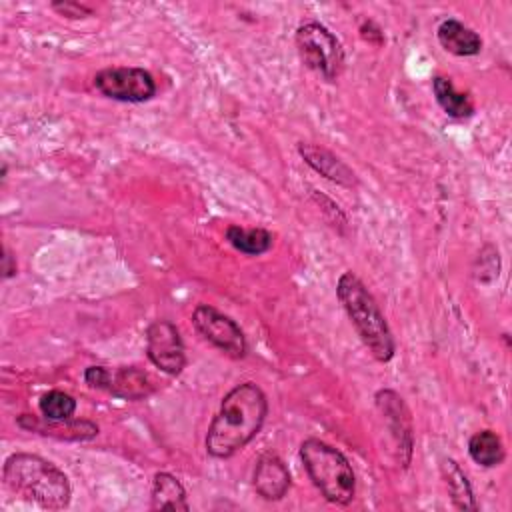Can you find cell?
I'll use <instances>...</instances> for the list:
<instances>
[{
  "label": "cell",
  "instance_id": "obj_19",
  "mask_svg": "<svg viewBox=\"0 0 512 512\" xmlns=\"http://www.w3.org/2000/svg\"><path fill=\"white\" fill-rule=\"evenodd\" d=\"M468 454L470 458L484 466V468H494L502 464L506 452L500 436L492 430H480L468 440Z\"/></svg>",
  "mask_w": 512,
  "mask_h": 512
},
{
  "label": "cell",
  "instance_id": "obj_9",
  "mask_svg": "<svg viewBox=\"0 0 512 512\" xmlns=\"http://www.w3.org/2000/svg\"><path fill=\"white\" fill-rule=\"evenodd\" d=\"M374 402L378 412L386 420V426L394 440L396 454L402 468H408L412 460V450H414V428H412L410 410L406 408L402 396H398L390 388L378 390L374 396Z\"/></svg>",
  "mask_w": 512,
  "mask_h": 512
},
{
  "label": "cell",
  "instance_id": "obj_12",
  "mask_svg": "<svg viewBox=\"0 0 512 512\" xmlns=\"http://www.w3.org/2000/svg\"><path fill=\"white\" fill-rule=\"evenodd\" d=\"M18 426L42 436H52L58 440H92L98 434V426L90 420H50V418H38L30 414H22L18 418Z\"/></svg>",
  "mask_w": 512,
  "mask_h": 512
},
{
  "label": "cell",
  "instance_id": "obj_14",
  "mask_svg": "<svg viewBox=\"0 0 512 512\" xmlns=\"http://www.w3.org/2000/svg\"><path fill=\"white\" fill-rule=\"evenodd\" d=\"M438 44L454 56H476L482 50V38L460 20L448 18L436 30Z\"/></svg>",
  "mask_w": 512,
  "mask_h": 512
},
{
  "label": "cell",
  "instance_id": "obj_21",
  "mask_svg": "<svg viewBox=\"0 0 512 512\" xmlns=\"http://www.w3.org/2000/svg\"><path fill=\"white\" fill-rule=\"evenodd\" d=\"M54 12H58L60 16L66 18H86L92 14V10L80 2H72V0H64V2H52L50 4Z\"/></svg>",
  "mask_w": 512,
  "mask_h": 512
},
{
  "label": "cell",
  "instance_id": "obj_15",
  "mask_svg": "<svg viewBox=\"0 0 512 512\" xmlns=\"http://www.w3.org/2000/svg\"><path fill=\"white\" fill-rule=\"evenodd\" d=\"M150 508L152 510H190L186 490L182 482L170 472H156L152 478L150 490Z\"/></svg>",
  "mask_w": 512,
  "mask_h": 512
},
{
  "label": "cell",
  "instance_id": "obj_11",
  "mask_svg": "<svg viewBox=\"0 0 512 512\" xmlns=\"http://www.w3.org/2000/svg\"><path fill=\"white\" fill-rule=\"evenodd\" d=\"M298 154L314 172H318L326 180L346 186V188H352L358 184L354 170L346 162H342L336 154H332L328 148L312 144V142H300Z\"/></svg>",
  "mask_w": 512,
  "mask_h": 512
},
{
  "label": "cell",
  "instance_id": "obj_5",
  "mask_svg": "<svg viewBox=\"0 0 512 512\" xmlns=\"http://www.w3.org/2000/svg\"><path fill=\"white\" fill-rule=\"evenodd\" d=\"M302 62L326 80H336L344 70L342 42L320 22L300 24L294 36Z\"/></svg>",
  "mask_w": 512,
  "mask_h": 512
},
{
  "label": "cell",
  "instance_id": "obj_16",
  "mask_svg": "<svg viewBox=\"0 0 512 512\" xmlns=\"http://www.w3.org/2000/svg\"><path fill=\"white\" fill-rule=\"evenodd\" d=\"M440 472L448 490V496L458 510H478V504L474 500L472 486L468 482V476L460 468V464L452 458H442Z\"/></svg>",
  "mask_w": 512,
  "mask_h": 512
},
{
  "label": "cell",
  "instance_id": "obj_3",
  "mask_svg": "<svg viewBox=\"0 0 512 512\" xmlns=\"http://www.w3.org/2000/svg\"><path fill=\"white\" fill-rule=\"evenodd\" d=\"M336 296L368 352L378 362H390L396 352L392 330L362 280L354 272H344L336 282Z\"/></svg>",
  "mask_w": 512,
  "mask_h": 512
},
{
  "label": "cell",
  "instance_id": "obj_1",
  "mask_svg": "<svg viewBox=\"0 0 512 512\" xmlns=\"http://www.w3.org/2000/svg\"><path fill=\"white\" fill-rule=\"evenodd\" d=\"M268 414V400L254 382L234 386L214 416L204 446L212 458H230L242 450L262 428Z\"/></svg>",
  "mask_w": 512,
  "mask_h": 512
},
{
  "label": "cell",
  "instance_id": "obj_24",
  "mask_svg": "<svg viewBox=\"0 0 512 512\" xmlns=\"http://www.w3.org/2000/svg\"><path fill=\"white\" fill-rule=\"evenodd\" d=\"M16 270H18V266H16V258H14V256H12V252L4 246V256H2V278H4V280H8V278L16 276Z\"/></svg>",
  "mask_w": 512,
  "mask_h": 512
},
{
  "label": "cell",
  "instance_id": "obj_20",
  "mask_svg": "<svg viewBox=\"0 0 512 512\" xmlns=\"http://www.w3.org/2000/svg\"><path fill=\"white\" fill-rule=\"evenodd\" d=\"M40 414L50 420H68L76 412V400L62 390H48L38 402Z\"/></svg>",
  "mask_w": 512,
  "mask_h": 512
},
{
  "label": "cell",
  "instance_id": "obj_8",
  "mask_svg": "<svg viewBox=\"0 0 512 512\" xmlns=\"http://www.w3.org/2000/svg\"><path fill=\"white\" fill-rule=\"evenodd\" d=\"M148 360L170 376H178L186 366L184 342L170 320H156L146 330Z\"/></svg>",
  "mask_w": 512,
  "mask_h": 512
},
{
  "label": "cell",
  "instance_id": "obj_7",
  "mask_svg": "<svg viewBox=\"0 0 512 512\" xmlns=\"http://www.w3.org/2000/svg\"><path fill=\"white\" fill-rule=\"evenodd\" d=\"M192 324L196 332L210 342L214 348H218L222 354L240 360L248 352L246 336L240 330V326L220 310H216L210 304H198L192 312Z\"/></svg>",
  "mask_w": 512,
  "mask_h": 512
},
{
  "label": "cell",
  "instance_id": "obj_18",
  "mask_svg": "<svg viewBox=\"0 0 512 512\" xmlns=\"http://www.w3.org/2000/svg\"><path fill=\"white\" fill-rule=\"evenodd\" d=\"M226 240L246 256H260L272 248V234L266 228H242V226H228Z\"/></svg>",
  "mask_w": 512,
  "mask_h": 512
},
{
  "label": "cell",
  "instance_id": "obj_10",
  "mask_svg": "<svg viewBox=\"0 0 512 512\" xmlns=\"http://www.w3.org/2000/svg\"><path fill=\"white\" fill-rule=\"evenodd\" d=\"M254 490L268 502L282 500L292 484L290 470L276 454H264L258 458L252 474Z\"/></svg>",
  "mask_w": 512,
  "mask_h": 512
},
{
  "label": "cell",
  "instance_id": "obj_2",
  "mask_svg": "<svg viewBox=\"0 0 512 512\" xmlns=\"http://www.w3.org/2000/svg\"><path fill=\"white\" fill-rule=\"evenodd\" d=\"M2 478L8 490L44 510H62L70 504L72 488L66 474L38 454L16 452L8 456Z\"/></svg>",
  "mask_w": 512,
  "mask_h": 512
},
{
  "label": "cell",
  "instance_id": "obj_13",
  "mask_svg": "<svg viewBox=\"0 0 512 512\" xmlns=\"http://www.w3.org/2000/svg\"><path fill=\"white\" fill-rule=\"evenodd\" d=\"M102 390L122 400H142L154 392V382L144 370L136 366H122L116 370L108 368Z\"/></svg>",
  "mask_w": 512,
  "mask_h": 512
},
{
  "label": "cell",
  "instance_id": "obj_23",
  "mask_svg": "<svg viewBox=\"0 0 512 512\" xmlns=\"http://www.w3.org/2000/svg\"><path fill=\"white\" fill-rule=\"evenodd\" d=\"M360 34H362V38H364L366 42H370V44H374V46H380V44L384 42L382 30H380L372 20L362 22V26H360Z\"/></svg>",
  "mask_w": 512,
  "mask_h": 512
},
{
  "label": "cell",
  "instance_id": "obj_17",
  "mask_svg": "<svg viewBox=\"0 0 512 512\" xmlns=\"http://www.w3.org/2000/svg\"><path fill=\"white\" fill-rule=\"evenodd\" d=\"M432 92L438 106L456 120H466L474 114V102L466 92H458L450 78L436 76L432 80Z\"/></svg>",
  "mask_w": 512,
  "mask_h": 512
},
{
  "label": "cell",
  "instance_id": "obj_6",
  "mask_svg": "<svg viewBox=\"0 0 512 512\" xmlns=\"http://www.w3.org/2000/svg\"><path fill=\"white\" fill-rule=\"evenodd\" d=\"M92 84L102 96L130 104L148 102L156 94L154 76L148 70L136 66L104 68L96 72Z\"/></svg>",
  "mask_w": 512,
  "mask_h": 512
},
{
  "label": "cell",
  "instance_id": "obj_22",
  "mask_svg": "<svg viewBox=\"0 0 512 512\" xmlns=\"http://www.w3.org/2000/svg\"><path fill=\"white\" fill-rule=\"evenodd\" d=\"M106 376H108V368L106 366H88L84 370V380L90 388H96V390H102L104 388V382H106Z\"/></svg>",
  "mask_w": 512,
  "mask_h": 512
},
{
  "label": "cell",
  "instance_id": "obj_4",
  "mask_svg": "<svg viewBox=\"0 0 512 512\" xmlns=\"http://www.w3.org/2000/svg\"><path fill=\"white\" fill-rule=\"evenodd\" d=\"M300 460L308 478L328 502L346 506L354 500L356 476L352 464L338 448L318 438H308L300 446Z\"/></svg>",
  "mask_w": 512,
  "mask_h": 512
}]
</instances>
